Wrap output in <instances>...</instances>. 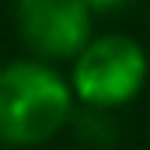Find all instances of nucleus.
I'll use <instances>...</instances> for the list:
<instances>
[{
	"label": "nucleus",
	"instance_id": "nucleus-1",
	"mask_svg": "<svg viewBox=\"0 0 150 150\" xmlns=\"http://www.w3.org/2000/svg\"><path fill=\"white\" fill-rule=\"evenodd\" d=\"M74 84L49 59H11L0 67V143L42 147L74 122Z\"/></svg>",
	"mask_w": 150,
	"mask_h": 150
},
{
	"label": "nucleus",
	"instance_id": "nucleus-2",
	"mask_svg": "<svg viewBox=\"0 0 150 150\" xmlns=\"http://www.w3.org/2000/svg\"><path fill=\"white\" fill-rule=\"evenodd\" d=\"M74 70H70V84L80 105L87 108H122L129 105L150 74L147 49L129 35H94L80 52H77Z\"/></svg>",
	"mask_w": 150,
	"mask_h": 150
},
{
	"label": "nucleus",
	"instance_id": "nucleus-3",
	"mask_svg": "<svg viewBox=\"0 0 150 150\" xmlns=\"http://www.w3.org/2000/svg\"><path fill=\"white\" fill-rule=\"evenodd\" d=\"M94 7L87 0H14V25L21 42L38 59L59 63L94 38Z\"/></svg>",
	"mask_w": 150,
	"mask_h": 150
},
{
	"label": "nucleus",
	"instance_id": "nucleus-4",
	"mask_svg": "<svg viewBox=\"0 0 150 150\" xmlns=\"http://www.w3.org/2000/svg\"><path fill=\"white\" fill-rule=\"evenodd\" d=\"M87 4H91L94 11H115V7H122L126 0H87Z\"/></svg>",
	"mask_w": 150,
	"mask_h": 150
}]
</instances>
